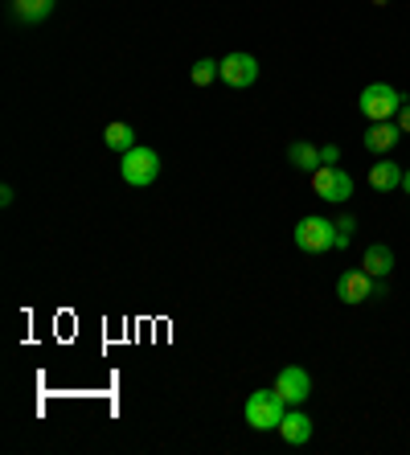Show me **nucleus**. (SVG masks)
<instances>
[{"mask_svg":"<svg viewBox=\"0 0 410 455\" xmlns=\"http://www.w3.org/2000/svg\"><path fill=\"white\" fill-rule=\"evenodd\" d=\"M221 78V62L218 58H201V62H193V70H189V83L193 86H210V83H218Z\"/></svg>","mask_w":410,"mask_h":455,"instance_id":"obj_16","label":"nucleus"},{"mask_svg":"<svg viewBox=\"0 0 410 455\" xmlns=\"http://www.w3.org/2000/svg\"><path fill=\"white\" fill-rule=\"evenodd\" d=\"M402 177H406V172H402L394 160H390V156H378V164L369 169V189H374V193L402 189Z\"/></svg>","mask_w":410,"mask_h":455,"instance_id":"obj_10","label":"nucleus"},{"mask_svg":"<svg viewBox=\"0 0 410 455\" xmlns=\"http://www.w3.org/2000/svg\"><path fill=\"white\" fill-rule=\"evenodd\" d=\"M320 160H325V164H337L341 148H337V144H325V148H320Z\"/></svg>","mask_w":410,"mask_h":455,"instance_id":"obj_18","label":"nucleus"},{"mask_svg":"<svg viewBox=\"0 0 410 455\" xmlns=\"http://www.w3.org/2000/svg\"><path fill=\"white\" fill-rule=\"evenodd\" d=\"M287 160H292L300 172H316L325 164V160H320V148H312L308 140H292V144H287Z\"/></svg>","mask_w":410,"mask_h":455,"instance_id":"obj_15","label":"nucleus"},{"mask_svg":"<svg viewBox=\"0 0 410 455\" xmlns=\"http://www.w3.org/2000/svg\"><path fill=\"white\" fill-rule=\"evenodd\" d=\"M295 246L304 254H325V251H337V222H328V218H320V213H308V218H300L292 230Z\"/></svg>","mask_w":410,"mask_h":455,"instance_id":"obj_3","label":"nucleus"},{"mask_svg":"<svg viewBox=\"0 0 410 455\" xmlns=\"http://www.w3.org/2000/svg\"><path fill=\"white\" fill-rule=\"evenodd\" d=\"M353 234H358V222H353V218H341L337 222V251L353 243Z\"/></svg>","mask_w":410,"mask_h":455,"instance_id":"obj_17","label":"nucleus"},{"mask_svg":"<svg viewBox=\"0 0 410 455\" xmlns=\"http://www.w3.org/2000/svg\"><path fill=\"white\" fill-rule=\"evenodd\" d=\"M103 144H107L111 152H119V156H124V152L136 148V132H132V124L116 119V124H107V127H103Z\"/></svg>","mask_w":410,"mask_h":455,"instance_id":"obj_14","label":"nucleus"},{"mask_svg":"<svg viewBox=\"0 0 410 455\" xmlns=\"http://www.w3.org/2000/svg\"><path fill=\"white\" fill-rule=\"evenodd\" d=\"M119 177H124V185H132V189H148V185L160 177L157 148H144V144H136L132 152H124V156H119Z\"/></svg>","mask_w":410,"mask_h":455,"instance_id":"obj_4","label":"nucleus"},{"mask_svg":"<svg viewBox=\"0 0 410 455\" xmlns=\"http://www.w3.org/2000/svg\"><path fill=\"white\" fill-rule=\"evenodd\" d=\"M402 140V127H398V119H386V124H374L361 136V144H366V152H374V156H390V148Z\"/></svg>","mask_w":410,"mask_h":455,"instance_id":"obj_9","label":"nucleus"},{"mask_svg":"<svg viewBox=\"0 0 410 455\" xmlns=\"http://www.w3.org/2000/svg\"><path fill=\"white\" fill-rule=\"evenodd\" d=\"M398 127H402V136L410 132V103H402V111H398Z\"/></svg>","mask_w":410,"mask_h":455,"instance_id":"obj_19","label":"nucleus"},{"mask_svg":"<svg viewBox=\"0 0 410 455\" xmlns=\"http://www.w3.org/2000/svg\"><path fill=\"white\" fill-rule=\"evenodd\" d=\"M402 103H406V95H402V91H394L390 83H369L366 91L358 95V111L369 119V124H386V119H398Z\"/></svg>","mask_w":410,"mask_h":455,"instance_id":"obj_1","label":"nucleus"},{"mask_svg":"<svg viewBox=\"0 0 410 455\" xmlns=\"http://www.w3.org/2000/svg\"><path fill=\"white\" fill-rule=\"evenodd\" d=\"M402 193H406V197H410V172H406V177H402Z\"/></svg>","mask_w":410,"mask_h":455,"instance_id":"obj_20","label":"nucleus"},{"mask_svg":"<svg viewBox=\"0 0 410 455\" xmlns=\"http://www.w3.org/2000/svg\"><path fill=\"white\" fill-rule=\"evenodd\" d=\"M312 189L316 197H325L328 205H345L353 197V177H349L341 164H320L312 172Z\"/></svg>","mask_w":410,"mask_h":455,"instance_id":"obj_5","label":"nucleus"},{"mask_svg":"<svg viewBox=\"0 0 410 455\" xmlns=\"http://www.w3.org/2000/svg\"><path fill=\"white\" fill-rule=\"evenodd\" d=\"M279 435H284V443L304 447L308 439H312V419H308L304 411H287L284 423H279Z\"/></svg>","mask_w":410,"mask_h":455,"instance_id":"obj_11","label":"nucleus"},{"mask_svg":"<svg viewBox=\"0 0 410 455\" xmlns=\"http://www.w3.org/2000/svg\"><path fill=\"white\" fill-rule=\"evenodd\" d=\"M275 390H279V398H284L287 406H304L308 398H312V378H308V370H300V365H287V370H279V378H275Z\"/></svg>","mask_w":410,"mask_h":455,"instance_id":"obj_8","label":"nucleus"},{"mask_svg":"<svg viewBox=\"0 0 410 455\" xmlns=\"http://www.w3.org/2000/svg\"><path fill=\"white\" fill-rule=\"evenodd\" d=\"M361 267H366L374 279H386L390 271H394V251H390L386 243H374L366 254H361Z\"/></svg>","mask_w":410,"mask_h":455,"instance_id":"obj_13","label":"nucleus"},{"mask_svg":"<svg viewBox=\"0 0 410 455\" xmlns=\"http://www.w3.org/2000/svg\"><path fill=\"white\" fill-rule=\"evenodd\" d=\"M221 83L234 86V91H246V86L259 83V62H254V53H226L221 58Z\"/></svg>","mask_w":410,"mask_h":455,"instance_id":"obj_6","label":"nucleus"},{"mask_svg":"<svg viewBox=\"0 0 410 455\" xmlns=\"http://www.w3.org/2000/svg\"><path fill=\"white\" fill-rule=\"evenodd\" d=\"M53 4H58V0H12L9 9H12V21H21V25H42L45 17L53 12Z\"/></svg>","mask_w":410,"mask_h":455,"instance_id":"obj_12","label":"nucleus"},{"mask_svg":"<svg viewBox=\"0 0 410 455\" xmlns=\"http://www.w3.org/2000/svg\"><path fill=\"white\" fill-rule=\"evenodd\" d=\"M382 296V287L374 283V275H369L366 267L361 271H345V275L337 279V299L341 304H366V299Z\"/></svg>","mask_w":410,"mask_h":455,"instance_id":"obj_7","label":"nucleus"},{"mask_svg":"<svg viewBox=\"0 0 410 455\" xmlns=\"http://www.w3.org/2000/svg\"><path fill=\"white\" fill-rule=\"evenodd\" d=\"M246 427L251 431H279V423H284V414H287V403L279 398V390H254L251 398H246Z\"/></svg>","mask_w":410,"mask_h":455,"instance_id":"obj_2","label":"nucleus"}]
</instances>
